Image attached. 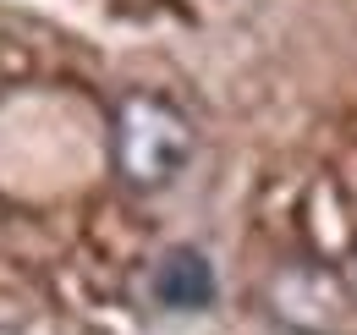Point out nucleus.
<instances>
[{"label": "nucleus", "mask_w": 357, "mask_h": 335, "mask_svg": "<svg viewBox=\"0 0 357 335\" xmlns=\"http://www.w3.org/2000/svg\"><path fill=\"white\" fill-rule=\"evenodd\" d=\"M192 121L165 94H127L110 121V160L132 193H165L192 160Z\"/></svg>", "instance_id": "obj_1"}, {"label": "nucleus", "mask_w": 357, "mask_h": 335, "mask_svg": "<svg viewBox=\"0 0 357 335\" xmlns=\"http://www.w3.org/2000/svg\"><path fill=\"white\" fill-rule=\"evenodd\" d=\"M269 308L291 335H335L352 313V286L341 281L335 264L297 258L269 281Z\"/></svg>", "instance_id": "obj_2"}, {"label": "nucleus", "mask_w": 357, "mask_h": 335, "mask_svg": "<svg viewBox=\"0 0 357 335\" xmlns=\"http://www.w3.org/2000/svg\"><path fill=\"white\" fill-rule=\"evenodd\" d=\"M149 297L154 308L165 313H209L215 297H220V275H215V258L192 242H176L154 258L149 269Z\"/></svg>", "instance_id": "obj_3"}]
</instances>
